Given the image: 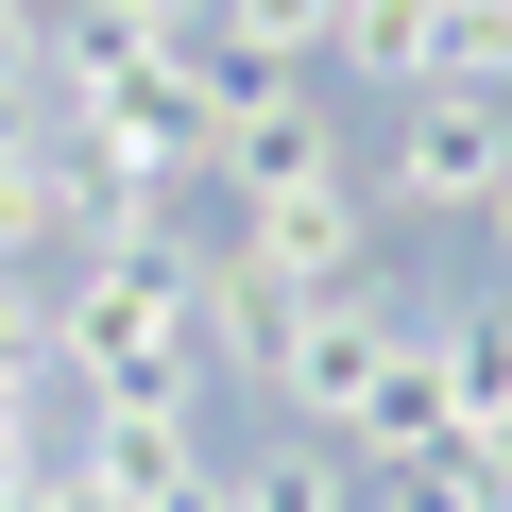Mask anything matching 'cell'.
I'll return each mask as SVG.
<instances>
[{"instance_id": "cell-1", "label": "cell", "mask_w": 512, "mask_h": 512, "mask_svg": "<svg viewBox=\"0 0 512 512\" xmlns=\"http://www.w3.org/2000/svg\"><path fill=\"white\" fill-rule=\"evenodd\" d=\"M52 376L103 393H205V239H103L69 256V291H52Z\"/></svg>"}, {"instance_id": "cell-2", "label": "cell", "mask_w": 512, "mask_h": 512, "mask_svg": "<svg viewBox=\"0 0 512 512\" xmlns=\"http://www.w3.org/2000/svg\"><path fill=\"white\" fill-rule=\"evenodd\" d=\"M52 154H86V171H120L137 205H171L188 171H222V103H205L188 69H137V86H103V103H52Z\"/></svg>"}, {"instance_id": "cell-3", "label": "cell", "mask_w": 512, "mask_h": 512, "mask_svg": "<svg viewBox=\"0 0 512 512\" xmlns=\"http://www.w3.org/2000/svg\"><path fill=\"white\" fill-rule=\"evenodd\" d=\"M393 359H410V308H393V291H308V308H291V359H274V410L342 444Z\"/></svg>"}, {"instance_id": "cell-4", "label": "cell", "mask_w": 512, "mask_h": 512, "mask_svg": "<svg viewBox=\"0 0 512 512\" xmlns=\"http://www.w3.org/2000/svg\"><path fill=\"white\" fill-rule=\"evenodd\" d=\"M495 171H512V103H478V86H410V103H393V171H376V188H393L410 222H478Z\"/></svg>"}, {"instance_id": "cell-5", "label": "cell", "mask_w": 512, "mask_h": 512, "mask_svg": "<svg viewBox=\"0 0 512 512\" xmlns=\"http://www.w3.org/2000/svg\"><path fill=\"white\" fill-rule=\"evenodd\" d=\"M188 0H35V86L52 103H103V86H137V69H188Z\"/></svg>"}, {"instance_id": "cell-6", "label": "cell", "mask_w": 512, "mask_h": 512, "mask_svg": "<svg viewBox=\"0 0 512 512\" xmlns=\"http://www.w3.org/2000/svg\"><path fill=\"white\" fill-rule=\"evenodd\" d=\"M239 256L308 308V291H359V256H376V239H359V188H342V171H291V188H256V205H239Z\"/></svg>"}, {"instance_id": "cell-7", "label": "cell", "mask_w": 512, "mask_h": 512, "mask_svg": "<svg viewBox=\"0 0 512 512\" xmlns=\"http://www.w3.org/2000/svg\"><path fill=\"white\" fill-rule=\"evenodd\" d=\"M188 461H205V393H103L86 444H69V478H86L103 512H154Z\"/></svg>"}, {"instance_id": "cell-8", "label": "cell", "mask_w": 512, "mask_h": 512, "mask_svg": "<svg viewBox=\"0 0 512 512\" xmlns=\"http://www.w3.org/2000/svg\"><path fill=\"white\" fill-rule=\"evenodd\" d=\"M274 359H291V291L256 274L239 239H205V393H222V376H256V393H274Z\"/></svg>"}, {"instance_id": "cell-9", "label": "cell", "mask_w": 512, "mask_h": 512, "mask_svg": "<svg viewBox=\"0 0 512 512\" xmlns=\"http://www.w3.org/2000/svg\"><path fill=\"white\" fill-rule=\"evenodd\" d=\"M427 376H444V427L461 444H512V308H444L427 325Z\"/></svg>"}, {"instance_id": "cell-10", "label": "cell", "mask_w": 512, "mask_h": 512, "mask_svg": "<svg viewBox=\"0 0 512 512\" xmlns=\"http://www.w3.org/2000/svg\"><path fill=\"white\" fill-rule=\"evenodd\" d=\"M291 171H342L308 86H274V103H222V188H239V205H256V188H291Z\"/></svg>"}, {"instance_id": "cell-11", "label": "cell", "mask_w": 512, "mask_h": 512, "mask_svg": "<svg viewBox=\"0 0 512 512\" xmlns=\"http://www.w3.org/2000/svg\"><path fill=\"white\" fill-rule=\"evenodd\" d=\"M325 69H359V86H427V0H342V35H325Z\"/></svg>"}, {"instance_id": "cell-12", "label": "cell", "mask_w": 512, "mask_h": 512, "mask_svg": "<svg viewBox=\"0 0 512 512\" xmlns=\"http://www.w3.org/2000/svg\"><path fill=\"white\" fill-rule=\"evenodd\" d=\"M427 86L512 103V0H427Z\"/></svg>"}, {"instance_id": "cell-13", "label": "cell", "mask_w": 512, "mask_h": 512, "mask_svg": "<svg viewBox=\"0 0 512 512\" xmlns=\"http://www.w3.org/2000/svg\"><path fill=\"white\" fill-rule=\"evenodd\" d=\"M239 512H359V478H342V444L308 427V444H274V461H239Z\"/></svg>"}, {"instance_id": "cell-14", "label": "cell", "mask_w": 512, "mask_h": 512, "mask_svg": "<svg viewBox=\"0 0 512 512\" xmlns=\"http://www.w3.org/2000/svg\"><path fill=\"white\" fill-rule=\"evenodd\" d=\"M69 222H52V154H0V274H35Z\"/></svg>"}, {"instance_id": "cell-15", "label": "cell", "mask_w": 512, "mask_h": 512, "mask_svg": "<svg viewBox=\"0 0 512 512\" xmlns=\"http://www.w3.org/2000/svg\"><path fill=\"white\" fill-rule=\"evenodd\" d=\"M222 35H256L274 69H308V52L342 35V0H222Z\"/></svg>"}, {"instance_id": "cell-16", "label": "cell", "mask_w": 512, "mask_h": 512, "mask_svg": "<svg viewBox=\"0 0 512 512\" xmlns=\"http://www.w3.org/2000/svg\"><path fill=\"white\" fill-rule=\"evenodd\" d=\"M0 376H52V291L0 274Z\"/></svg>"}, {"instance_id": "cell-17", "label": "cell", "mask_w": 512, "mask_h": 512, "mask_svg": "<svg viewBox=\"0 0 512 512\" xmlns=\"http://www.w3.org/2000/svg\"><path fill=\"white\" fill-rule=\"evenodd\" d=\"M35 393H52V376H0V495H18V478L52 461V444H35Z\"/></svg>"}, {"instance_id": "cell-18", "label": "cell", "mask_w": 512, "mask_h": 512, "mask_svg": "<svg viewBox=\"0 0 512 512\" xmlns=\"http://www.w3.org/2000/svg\"><path fill=\"white\" fill-rule=\"evenodd\" d=\"M154 512H239V461H188V478H171Z\"/></svg>"}, {"instance_id": "cell-19", "label": "cell", "mask_w": 512, "mask_h": 512, "mask_svg": "<svg viewBox=\"0 0 512 512\" xmlns=\"http://www.w3.org/2000/svg\"><path fill=\"white\" fill-rule=\"evenodd\" d=\"M0 86H35V0H0ZM52 103V86H35Z\"/></svg>"}, {"instance_id": "cell-20", "label": "cell", "mask_w": 512, "mask_h": 512, "mask_svg": "<svg viewBox=\"0 0 512 512\" xmlns=\"http://www.w3.org/2000/svg\"><path fill=\"white\" fill-rule=\"evenodd\" d=\"M478 239H495V256H512V171H495V205H478Z\"/></svg>"}]
</instances>
